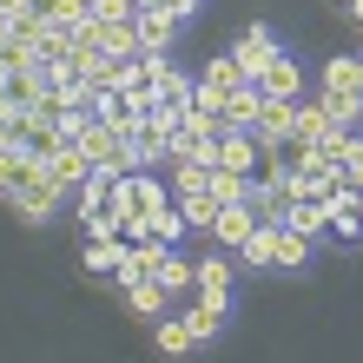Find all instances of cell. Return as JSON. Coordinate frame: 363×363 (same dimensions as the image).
I'll use <instances>...</instances> for the list:
<instances>
[{
    "label": "cell",
    "mask_w": 363,
    "mask_h": 363,
    "mask_svg": "<svg viewBox=\"0 0 363 363\" xmlns=\"http://www.w3.org/2000/svg\"><path fill=\"white\" fill-rule=\"evenodd\" d=\"M231 258H238V264H251V271H271V264H277V225H258L238 251H231Z\"/></svg>",
    "instance_id": "17"
},
{
    "label": "cell",
    "mask_w": 363,
    "mask_h": 363,
    "mask_svg": "<svg viewBox=\"0 0 363 363\" xmlns=\"http://www.w3.org/2000/svg\"><path fill=\"white\" fill-rule=\"evenodd\" d=\"M125 251H133L125 238H99V245H86V271H93V277H113V271L125 264Z\"/></svg>",
    "instance_id": "20"
},
{
    "label": "cell",
    "mask_w": 363,
    "mask_h": 363,
    "mask_svg": "<svg viewBox=\"0 0 363 363\" xmlns=\"http://www.w3.org/2000/svg\"><path fill=\"white\" fill-rule=\"evenodd\" d=\"M317 99H324L330 125H344V133H357V125H363V106H357V99H337V93H317Z\"/></svg>",
    "instance_id": "29"
},
{
    "label": "cell",
    "mask_w": 363,
    "mask_h": 363,
    "mask_svg": "<svg viewBox=\"0 0 363 363\" xmlns=\"http://www.w3.org/2000/svg\"><path fill=\"white\" fill-rule=\"evenodd\" d=\"M179 324H185V337H191V344H211V337H218V317H211L205 304H199V311H185Z\"/></svg>",
    "instance_id": "30"
},
{
    "label": "cell",
    "mask_w": 363,
    "mask_h": 363,
    "mask_svg": "<svg viewBox=\"0 0 363 363\" xmlns=\"http://www.w3.org/2000/svg\"><path fill=\"white\" fill-rule=\"evenodd\" d=\"M159 350H165V357H185V350H191V337H185L179 317H159Z\"/></svg>",
    "instance_id": "32"
},
{
    "label": "cell",
    "mask_w": 363,
    "mask_h": 363,
    "mask_svg": "<svg viewBox=\"0 0 363 363\" xmlns=\"http://www.w3.org/2000/svg\"><path fill=\"white\" fill-rule=\"evenodd\" d=\"M284 231H297V238H317V231H330L324 199H291V205H284Z\"/></svg>",
    "instance_id": "15"
},
{
    "label": "cell",
    "mask_w": 363,
    "mask_h": 363,
    "mask_svg": "<svg viewBox=\"0 0 363 363\" xmlns=\"http://www.w3.org/2000/svg\"><path fill=\"white\" fill-rule=\"evenodd\" d=\"M113 185H119L113 172H86V185H79V211H99L106 199H113Z\"/></svg>",
    "instance_id": "28"
},
{
    "label": "cell",
    "mask_w": 363,
    "mask_h": 363,
    "mask_svg": "<svg viewBox=\"0 0 363 363\" xmlns=\"http://www.w3.org/2000/svg\"><path fill=\"white\" fill-rule=\"evenodd\" d=\"M324 93L363 106V53H337V60H330V67H324Z\"/></svg>",
    "instance_id": "13"
},
{
    "label": "cell",
    "mask_w": 363,
    "mask_h": 363,
    "mask_svg": "<svg viewBox=\"0 0 363 363\" xmlns=\"http://www.w3.org/2000/svg\"><path fill=\"white\" fill-rule=\"evenodd\" d=\"M53 145H60V133L47 119H20V152H27V159H47Z\"/></svg>",
    "instance_id": "23"
},
{
    "label": "cell",
    "mask_w": 363,
    "mask_h": 363,
    "mask_svg": "<svg viewBox=\"0 0 363 363\" xmlns=\"http://www.w3.org/2000/svg\"><path fill=\"white\" fill-rule=\"evenodd\" d=\"M159 284L165 291H191V284H199V258H179V251H165V264H159Z\"/></svg>",
    "instance_id": "22"
},
{
    "label": "cell",
    "mask_w": 363,
    "mask_h": 363,
    "mask_svg": "<svg viewBox=\"0 0 363 363\" xmlns=\"http://www.w3.org/2000/svg\"><path fill=\"white\" fill-rule=\"evenodd\" d=\"M251 231H258V218H251L245 199H238V205H218V218H211V245H218V251H238Z\"/></svg>",
    "instance_id": "7"
},
{
    "label": "cell",
    "mask_w": 363,
    "mask_h": 363,
    "mask_svg": "<svg viewBox=\"0 0 363 363\" xmlns=\"http://www.w3.org/2000/svg\"><path fill=\"white\" fill-rule=\"evenodd\" d=\"M152 238H165V245H179V238H185V218H179V205H159V211H152Z\"/></svg>",
    "instance_id": "31"
},
{
    "label": "cell",
    "mask_w": 363,
    "mask_h": 363,
    "mask_svg": "<svg viewBox=\"0 0 363 363\" xmlns=\"http://www.w3.org/2000/svg\"><path fill=\"white\" fill-rule=\"evenodd\" d=\"M172 205H179L185 231H205V238H211V218H218V199H205V191H191V199H172Z\"/></svg>",
    "instance_id": "21"
},
{
    "label": "cell",
    "mask_w": 363,
    "mask_h": 363,
    "mask_svg": "<svg viewBox=\"0 0 363 363\" xmlns=\"http://www.w3.org/2000/svg\"><path fill=\"white\" fill-rule=\"evenodd\" d=\"M99 53H113V60H133V53H139V33H133V20H99Z\"/></svg>",
    "instance_id": "19"
},
{
    "label": "cell",
    "mask_w": 363,
    "mask_h": 363,
    "mask_svg": "<svg viewBox=\"0 0 363 363\" xmlns=\"http://www.w3.org/2000/svg\"><path fill=\"white\" fill-rule=\"evenodd\" d=\"M231 271H238V258H231V251H205L199 258V304L211 311V317H225V291H231Z\"/></svg>",
    "instance_id": "3"
},
{
    "label": "cell",
    "mask_w": 363,
    "mask_h": 363,
    "mask_svg": "<svg viewBox=\"0 0 363 363\" xmlns=\"http://www.w3.org/2000/svg\"><path fill=\"white\" fill-rule=\"evenodd\" d=\"M205 199H218V205H238V199H245V179H238V172H225V165H211V185H205Z\"/></svg>",
    "instance_id": "26"
},
{
    "label": "cell",
    "mask_w": 363,
    "mask_h": 363,
    "mask_svg": "<svg viewBox=\"0 0 363 363\" xmlns=\"http://www.w3.org/2000/svg\"><path fill=\"white\" fill-rule=\"evenodd\" d=\"M27 13V0H0V20H20Z\"/></svg>",
    "instance_id": "37"
},
{
    "label": "cell",
    "mask_w": 363,
    "mask_h": 363,
    "mask_svg": "<svg viewBox=\"0 0 363 363\" xmlns=\"http://www.w3.org/2000/svg\"><path fill=\"white\" fill-rule=\"evenodd\" d=\"M357 133H363V125H357Z\"/></svg>",
    "instance_id": "39"
},
{
    "label": "cell",
    "mask_w": 363,
    "mask_h": 363,
    "mask_svg": "<svg viewBox=\"0 0 363 363\" xmlns=\"http://www.w3.org/2000/svg\"><path fill=\"white\" fill-rule=\"evenodd\" d=\"M53 86H47V73L40 67H13V73H0V99L7 106H20V113H27V106H40Z\"/></svg>",
    "instance_id": "8"
},
{
    "label": "cell",
    "mask_w": 363,
    "mask_h": 363,
    "mask_svg": "<svg viewBox=\"0 0 363 363\" xmlns=\"http://www.w3.org/2000/svg\"><path fill=\"white\" fill-rule=\"evenodd\" d=\"M73 7H79V13H93V0H73Z\"/></svg>",
    "instance_id": "38"
},
{
    "label": "cell",
    "mask_w": 363,
    "mask_h": 363,
    "mask_svg": "<svg viewBox=\"0 0 363 363\" xmlns=\"http://www.w3.org/2000/svg\"><path fill=\"white\" fill-rule=\"evenodd\" d=\"M60 199H67V191H60L47 172H40V159H27V152H20V179H13V191H7V205H13L27 225H47L53 211H60Z\"/></svg>",
    "instance_id": "1"
},
{
    "label": "cell",
    "mask_w": 363,
    "mask_h": 363,
    "mask_svg": "<svg viewBox=\"0 0 363 363\" xmlns=\"http://www.w3.org/2000/svg\"><path fill=\"white\" fill-rule=\"evenodd\" d=\"M125 297H133V311H139V317H165V297H172V291H165L159 277H139Z\"/></svg>",
    "instance_id": "24"
},
{
    "label": "cell",
    "mask_w": 363,
    "mask_h": 363,
    "mask_svg": "<svg viewBox=\"0 0 363 363\" xmlns=\"http://www.w3.org/2000/svg\"><path fill=\"white\" fill-rule=\"evenodd\" d=\"M40 33H47V20H40V13H20V20H7V40H13L20 53H33V47H40Z\"/></svg>",
    "instance_id": "25"
},
{
    "label": "cell",
    "mask_w": 363,
    "mask_h": 363,
    "mask_svg": "<svg viewBox=\"0 0 363 363\" xmlns=\"http://www.w3.org/2000/svg\"><path fill=\"white\" fill-rule=\"evenodd\" d=\"M258 106H264V93H258V86H238V93H231V99L218 106V125H225V133H251Z\"/></svg>",
    "instance_id": "14"
},
{
    "label": "cell",
    "mask_w": 363,
    "mask_h": 363,
    "mask_svg": "<svg viewBox=\"0 0 363 363\" xmlns=\"http://www.w3.org/2000/svg\"><path fill=\"white\" fill-rule=\"evenodd\" d=\"M291 106H297V99H264V106H258V119H251V139L277 145V139L291 133Z\"/></svg>",
    "instance_id": "16"
},
{
    "label": "cell",
    "mask_w": 363,
    "mask_h": 363,
    "mask_svg": "<svg viewBox=\"0 0 363 363\" xmlns=\"http://www.w3.org/2000/svg\"><path fill=\"white\" fill-rule=\"evenodd\" d=\"M258 93L264 99H304V67H297L291 53H271V67L258 79Z\"/></svg>",
    "instance_id": "9"
},
{
    "label": "cell",
    "mask_w": 363,
    "mask_h": 363,
    "mask_svg": "<svg viewBox=\"0 0 363 363\" xmlns=\"http://www.w3.org/2000/svg\"><path fill=\"white\" fill-rule=\"evenodd\" d=\"M20 119H27V113L0 99V145H7V152H20Z\"/></svg>",
    "instance_id": "34"
},
{
    "label": "cell",
    "mask_w": 363,
    "mask_h": 363,
    "mask_svg": "<svg viewBox=\"0 0 363 363\" xmlns=\"http://www.w3.org/2000/svg\"><path fill=\"white\" fill-rule=\"evenodd\" d=\"M258 152H264V139H251V133H218V145H211V165H225V172L251 179V172H258Z\"/></svg>",
    "instance_id": "4"
},
{
    "label": "cell",
    "mask_w": 363,
    "mask_h": 363,
    "mask_svg": "<svg viewBox=\"0 0 363 363\" xmlns=\"http://www.w3.org/2000/svg\"><path fill=\"white\" fill-rule=\"evenodd\" d=\"M79 225H86V245H99V238H119V211H113V205L79 211Z\"/></svg>",
    "instance_id": "27"
},
{
    "label": "cell",
    "mask_w": 363,
    "mask_h": 363,
    "mask_svg": "<svg viewBox=\"0 0 363 363\" xmlns=\"http://www.w3.org/2000/svg\"><path fill=\"white\" fill-rule=\"evenodd\" d=\"M13 179H20V152H7V145H0V199L13 191Z\"/></svg>",
    "instance_id": "35"
},
{
    "label": "cell",
    "mask_w": 363,
    "mask_h": 363,
    "mask_svg": "<svg viewBox=\"0 0 363 363\" xmlns=\"http://www.w3.org/2000/svg\"><path fill=\"white\" fill-rule=\"evenodd\" d=\"M119 211V218H152L159 205H172V185L165 179H152V172H125L119 185H113V199H106Z\"/></svg>",
    "instance_id": "2"
},
{
    "label": "cell",
    "mask_w": 363,
    "mask_h": 363,
    "mask_svg": "<svg viewBox=\"0 0 363 363\" xmlns=\"http://www.w3.org/2000/svg\"><path fill=\"white\" fill-rule=\"evenodd\" d=\"M93 20H133V0H93Z\"/></svg>",
    "instance_id": "36"
},
{
    "label": "cell",
    "mask_w": 363,
    "mask_h": 363,
    "mask_svg": "<svg viewBox=\"0 0 363 363\" xmlns=\"http://www.w3.org/2000/svg\"><path fill=\"white\" fill-rule=\"evenodd\" d=\"M133 33H139V53H165L172 33H179V20L159 13V7H133Z\"/></svg>",
    "instance_id": "12"
},
{
    "label": "cell",
    "mask_w": 363,
    "mask_h": 363,
    "mask_svg": "<svg viewBox=\"0 0 363 363\" xmlns=\"http://www.w3.org/2000/svg\"><path fill=\"white\" fill-rule=\"evenodd\" d=\"M324 133H330V113H324V99H297L291 106V145H324Z\"/></svg>",
    "instance_id": "11"
},
{
    "label": "cell",
    "mask_w": 363,
    "mask_h": 363,
    "mask_svg": "<svg viewBox=\"0 0 363 363\" xmlns=\"http://www.w3.org/2000/svg\"><path fill=\"white\" fill-rule=\"evenodd\" d=\"M311 258V238H297V231L277 225V264H304Z\"/></svg>",
    "instance_id": "33"
},
{
    "label": "cell",
    "mask_w": 363,
    "mask_h": 363,
    "mask_svg": "<svg viewBox=\"0 0 363 363\" xmlns=\"http://www.w3.org/2000/svg\"><path fill=\"white\" fill-rule=\"evenodd\" d=\"M165 185H172V199H191V191H205L211 185V165H199V159H165Z\"/></svg>",
    "instance_id": "18"
},
{
    "label": "cell",
    "mask_w": 363,
    "mask_h": 363,
    "mask_svg": "<svg viewBox=\"0 0 363 363\" xmlns=\"http://www.w3.org/2000/svg\"><path fill=\"white\" fill-rule=\"evenodd\" d=\"M324 211H330V231L337 238H363V199L350 185H330L324 191Z\"/></svg>",
    "instance_id": "10"
},
{
    "label": "cell",
    "mask_w": 363,
    "mask_h": 363,
    "mask_svg": "<svg viewBox=\"0 0 363 363\" xmlns=\"http://www.w3.org/2000/svg\"><path fill=\"white\" fill-rule=\"evenodd\" d=\"M271 53H277V40H271L264 27H245V33H238V47H231V60H238V73L251 79V86H258V79H264Z\"/></svg>",
    "instance_id": "6"
},
{
    "label": "cell",
    "mask_w": 363,
    "mask_h": 363,
    "mask_svg": "<svg viewBox=\"0 0 363 363\" xmlns=\"http://www.w3.org/2000/svg\"><path fill=\"white\" fill-rule=\"evenodd\" d=\"M40 172H47V179H53L60 191H79V185H86V172H93V165H86V152H79L73 139H60L53 152L40 159Z\"/></svg>",
    "instance_id": "5"
}]
</instances>
